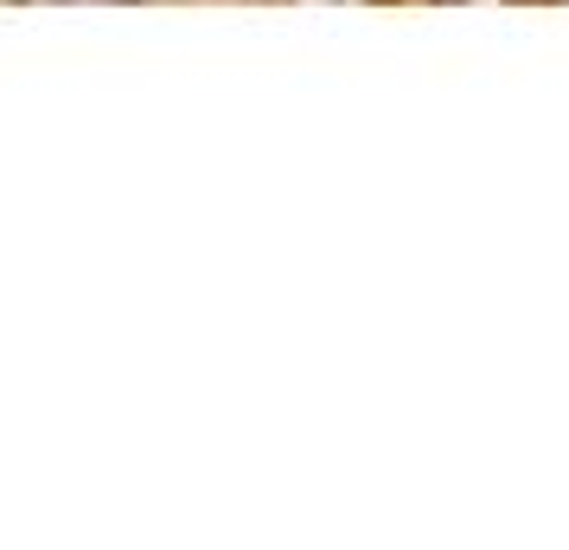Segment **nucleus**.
Returning <instances> with one entry per match:
<instances>
[{"mask_svg":"<svg viewBox=\"0 0 569 550\" xmlns=\"http://www.w3.org/2000/svg\"><path fill=\"white\" fill-rule=\"evenodd\" d=\"M563 7H569V0H563Z\"/></svg>","mask_w":569,"mask_h":550,"instance_id":"obj_2","label":"nucleus"},{"mask_svg":"<svg viewBox=\"0 0 569 550\" xmlns=\"http://www.w3.org/2000/svg\"><path fill=\"white\" fill-rule=\"evenodd\" d=\"M78 7H83V0H78ZM90 7H134V0H90Z\"/></svg>","mask_w":569,"mask_h":550,"instance_id":"obj_1","label":"nucleus"}]
</instances>
